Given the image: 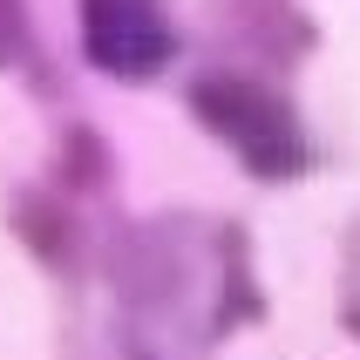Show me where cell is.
I'll return each mask as SVG.
<instances>
[{
  "instance_id": "277c9868",
  "label": "cell",
  "mask_w": 360,
  "mask_h": 360,
  "mask_svg": "<svg viewBox=\"0 0 360 360\" xmlns=\"http://www.w3.org/2000/svg\"><path fill=\"white\" fill-rule=\"evenodd\" d=\"M347 326L360 333V231H354V245H347Z\"/></svg>"
},
{
  "instance_id": "6da1fadb",
  "label": "cell",
  "mask_w": 360,
  "mask_h": 360,
  "mask_svg": "<svg viewBox=\"0 0 360 360\" xmlns=\"http://www.w3.org/2000/svg\"><path fill=\"white\" fill-rule=\"evenodd\" d=\"M191 109L211 136L231 150V157L252 170V177H300L306 170V136L292 109H285L265 82H245V75H204L191 89Z\"/></svg>"
},
{
  "instance_id": "7a4b0ae2",
  "label": "cell",
  "mask_w": 360,
  "mask_h": 360,
  "mask_svg": "<svg viewBox=\"0 0 360 360\" xmlns=\"http://www.w3.org/2000/svg\"><path fill=\"white\" fill-rule=\"evenodd\" d=\"M82 48L102 75L116 82H150L177 55L163 0H82Z\"/></svg>"
},
{
  "instance_id": "3957f363",
  "label": "cell",
  "mask_w": 360,
  "mask_h": 360,
  "mask_svg": "<svg viewBox=\"0 0 360 360\" xmlns=\"http://www.w3.org/2000/svg\"><path fill=\"white\" fill-rule=\"evenodd\" d=\"M218 27L252 55L272 61H300L313 48V20L292 7V0H218Z\"/></svg>"
},
{
  "instance_id": "5b68a950",
  "label": "cell",
  "mask_w": 360,
  "mask_h": 360,
  "mask_svg": "<svg viewBox=\"0 0 360 360\" xmlns=\"http://www.w3.org/2000/svg\"><path fill=\"white\" fill-rule=\"evenodd\" d=\"M14 48H20V14H14V0H0V68L14 61Z\"/></svg>"
}]
</instances>
